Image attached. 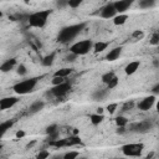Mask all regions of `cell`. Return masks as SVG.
Masks as SVG:
<instances>
[{
  "label": "cell",
  "mask_w": 159,
  "mask_h": 159,
  "mask_svg": "<svg viewBox=\"0 0 159 159\" xmlns=\"http://www.w3.org/2000/svg\"><path fill=\"white\" fill-rule=\"evenodd\" d=\"M86 25H87L86 22H80V24H73V25H70V26L63 27L60 31L58 36H57V41L61 42V43H67V42L72 41L86 27Z\"/></svg>",
  "instance_id": "cell-1"
},
{
  "label": "cell",
  "mask_w": 159,
  "mask_h": 159,
  "mask_svg": "<svg viewBox=\"0 0 159 159\" xmlns=\"http://www.w3.org/2000/svg\"><path fill=\"white\" fill-rule=\"evenodd\" d=\"M51 15V10H40V11H35L32 12L27 21H29V25L31 27H36V29H42L46 24H47V20Z\"/></svg>",
  "instance_id": "cell-2"
},
{
  "label": "cell",
  "mask_w": 159,
  "mask_h": 159,
  "mask_svg": "<svg viewBox=\"0 0 159 159\" xmlns=\"http://www.w3.org/2000/svg\"><path fill=\"white\" fill-rule=\"evenodd\" d=\"M37 81L39 80L35 78V77L24 80V81H20V82H17L16 84L12 86V91L16 94H27V93H31L32 91H35V87L37 84Z\"/></svg>",
  "instance_id": "cell-3"
},
{
  "label": "cell",
  "mask_w": 159,
  "mask_h": 159,
  "mask_svg": "<svg viewBox=\"0 0 159 159\" xmlns=\"http://www.w3.org/2000/svg\"><path fill=\"white\" fill-rule=\"evenodd\" d=\"M93 41L92 40H82L72 43L70 46V52L77 55V56H83L88 53L91 50H93Z\"/></svg>",
  "instance_id": "cell-4"
},
{
  "label": "cell",
  "mask_w": 159,
  "mask_h": 159,
  "mask_svg": "<svg viewBox=\"0 0 159 159\" xmlns=\"http://www.w3.org/2000/svg\"><path fill=\"white\" fill-rule=\"evenodd\" d=\"M70 91H71V84H70V82L65 81V82H62V83H60V84L52 86V88L47 92V94H50V97L62 98V97H65Z\"/></svg>",
  "instance_id": "cell-5"
},
{
  "label": "cell",
  "mask_w": 159,
  "mask_h": 159,
  "mask_svg": "<svg viewBox=\"0 0 159 159\" xmlns=\"http://www.w3.org/2000/svg\"><path fill=\"white\" fill-rule=\"evenodd\" d=\"M120 149L122 153L127 157H139L144 149V145L142 143H129V144H124Z\"/></svg>",
  "instance_id": "cell-6"
},
{
  "label": "cell",
  "mask_w": 159,
  "mask_h": 159,
  "mask_svg": "<svg viewBox=\"0 0 159 159\" xmlns=\"http://www.w3.org/2000/svg\"><path fill=\"white\" fill-rule=\"evenodd\" d=\"M153 128V123L150 120H142V122H135L129 124L128 130L130 132H137V133H147Z\"/></svg>",
  "instance_id": "cell-7"
},
{
  "label": "cell",
  "mask_w": 159,
  "mask_h": 159,
  "mask_svg": "<svg viewBox=\"0 0 159 159\" xmlns=\"http://www.w3.org/2000/svg\"><path fill=\"white\" fill-rule=\"evenodd\" d=\"M154 104H155V96H154V94H150V96H148V97H144L140 102H138L137 107H138L139 111L147 112V111H149Z\"/></svg>",
  "instance_id": "cell-8"
},
{
  "label": "cell",
  "mask_w": 159,
  "mask_h": 159,
  "mask_svg": "<svg viewBox=\"0 0 159 159\" xmlns=\"http://www.w3.org/2000/svg\"><path fill=\"white\" fill-rule=\"evenodd\" d=\"M117 14L118 12L114 7V2H109V4H107L106 6H103L101 9V16L103 19H113Z\"/></svg>",
  "instance_id": "cell-9"
},
{
  "label": "cell",
  "mask_w": 159,
  "mask_h": 159,
  "mask_svg": "<svg viewBox=\"0 0 159 159\" xmlns=\"http://www.w3.org/2000/svg\"><path fill=\"white\" fill-rule=\"evenodd\" d=\"M133 2H134V0H117V1H114V7L118 14H123L127 10H129V7L132 6Z\"/></svg>",
  "instance_id": "cell-10"
},
{
  "label": "cell",
  "mask_w": 159,
  "mask_h": 159,
  "mask_svg": "<svg viewBox=\"0 0 159 159\" xmlns=\"http://www.w3.org/2000/svg\"><path fill=\"white\" fill-rule=\"evenodd\" d=\"M20 99L17 98V97H5V98H2L1 101H0V109L1 111H6V109H10V108H12L17 102H19Z\"/></svg>",
  "instance_id": "cell-11"
},
{
  "label": "cell",
  "mask_w": 159,
  "mask_h": 159,
  "mask_svg": "<svg viewBox=\"0 0 159 159\" xmlns=\"http://www.w3.org/2000/svg\"><path fill=\"white\" fill-rule=\"evenodd\" d=\"M122 46H118V47H114L112 50H109V52L106 55V60L107 61H116L119 58V56L122 55Z\"/></svg>",
  "instance_id": "cell-12"
},
{
  "label": "cell",
  "mask_w": 159,
  "mask_h": 159,
  "mask_svg": "<svg viewBox=\"0 0 159 159\" xmlns=\"http://www.w3.org/2000/svg\"><path fill=\"white\" fill-rule=\"evenodd\" d=\"M139 67H140V62L139 61H130L124 67V72H125V75L130 76V75H134L139 70Z\"/></svg>",
  "instance_id": "cell-13"
},
{
  "label": "cell",
  "mask_w": 159,
  "mask_h": 159,
  "mask_svg": "<svg viewBox=\"0 0 159 159\" xmlns=\"http://www.w3.org/2000/svg\"><path fill=\"white\" fill-rule=\"evenodd\" d=\"M43 107H45V102L42 99H39L30 104L29 112H30V114H35V113H39L41 109H43Z\"/></svg>",
  "instance_id": "cell-14"
},
{
  "label": "cell",
  "mask_w": 159,
  "mask_h": 159,
  "mask_svg": "<svg viewBox=\"0 0 159 159\" xmlns=\"http://www.w3.org/2000/svg\"><path fill=\"white\" fill-rule=\"evenodd\" d=\"M15 66H16V58H9L5 62H2V65L0 66V70H1V72L5 73V72L11 71Z\"/></svg>",
  "instance_id": "cell-15"
},
{
  "label": "cell",
  "mask_w": 159,
  "mask_h": 159,
  "mask_svg": "<svg viewBox=\"0 0 159 159\" xmlns=\"http://www.w3.org/2000/svg\"><path fill=\"white\" fill-rule=\"evenodd\" d=\"M128 14H125V12H123V14H117L114 17H113V24L116 25V26H122V25H124L125 22H127V20H128Z\"/></svg>",
  "instance_id": "cell-16"
},
{
  "label": "cell",
  "mask_w": 159,
  "mask_h": 159,
  "mask_svg": "<svg viewBox=\"0 0 159 159\" xmlns=\"http://www.w3.org/2000/svg\"><path fill=\"white\" fill-rule=\"evenodd\" d=\"M108 45H109V43L106 42V41H97V42L93 43V52H94V53L103 52L104 50H107Z\"/></svg>",
  "instance_id": "cell-17"
},
{
  "label": "cell",
  "mask_w": 159,
  "mask_h": 159,
  "mask_svg": "<svg viewBox=\"0 0 159 159\" xmlns=\"http://www.w3.org/2000/svg\"><path fill=\"white\" fill-rule=\"evenodd\" d=\"M103 119H104V116L101 114V113H97V112L89 116V122H91L93 125H99V124L103 122Z\"/></svg>",
  "instance_id": "cell-18"
},
{
  "label": "cell",
  "mask_w": 159,
  "mask_h": 159,
  "mask_svg": "<svg viewBox=\"0 0 159 159\" xmlns=\"http://www.w3.org/2000/svg\"><path fill=\"white\" fill-rule=\"evenodd\" d=\"M48 144L51 147H55V148H63V147H68V138L66 139H56V140H51L48 142Z\"/></svg>",
  "instance_id": "cell-19"
},
{
  "label": "cell",
  "mask_w": 159,
  "mask_h": 159,
  "mask_svg": "<svg viewBox=\"0 0 159 159\" xmlns=\"http://www.w3.org/2000/svg\"><path fill=\"white\" fill-rule=\"evenodd\" d=\"M55 57H56V53H55V52H51L50 55H46V56L42 58V61H41L42 66H45V67L52 66V63H53V61H55Z\"/></svg>",
  "instance_id": "cell-20"
},
{
  "label": "cell",
  "mask_w": 159,
  "mask_h": 159,
  "mask_svg": "<svg viewBox=\"0 0 159 159\" xmlns=\"http://www.w3.org/2000/svg\"><path fill=\"white\" fill-rule=\"evenodd\" d=\"M72 72H73V70H72L71 67H63V68L57 70V71L53 73V76H60V77H65V78H67Z\"/></svg>",
  "instance_id": "cell-21"
},
{
  "label": "cell",
  "mask_w": 159,
  "mask_h": 159,
  "mask_svg": "<svg viewBox=\"0 0 159 159\" xmlns=\"http://www.w3.org/2000/svg\"><path fill=\"white\" fill-rule=\"evenodd\" d=\"M12 124H14V120H5V122H2L0 124V135L4 137V134L12 127Z\"/></svg>",
  "instance_id": "cell-22"
},
{
  "label": "cell",
  "mask_w": 159,
  "mask_h": 159,
  "mask_svg": "<svg viewBox=\"0 0 159 159\" xmlns=\"http://www.w3.org/2000/svg\"><path fill=\"white\" fill-rule=\"evenodd\" d=\"M107 94V91L106 89H96L93 93H92V98L93 101H102Z\"/></svg>",
  "instance_id": "cell-23"
},
{
  "label": "cell",
  "mask_w": 159,
  "mask_h": 159,
  "mask_svg": "<svg viewBox=\"0 0 159 159\" xmlns=\"http://www.w3.org/2000/svg\"><path fill=\"white\" fill-rule=\"evenodd\" d=\"M157 4V0H139L140 9H150Z\"/></svg>",
  "instance_id": "cell-24"
},
{
  "label": "cell",
  "mask_w": 159,
  "mask_h": 159,
  "mask_svg": "<svg viewBox=\"0 0 159 159\" xmlns=\"http://www.w3.org/2000/svg\"><path fill=\"white\" fill-rule=\"evenodd\" d=\"M114 76H116V75H114V72L108 71V72H106V73H103V75H102L101 80H102V82H103L104 84H108V83L113 80V77H114Z\"/></svg>",
  "instance_id": "cell-25"
},
{
  "label": "cell",
  "mask_w": 159,
  "mask_h": 159,
  "mask_svg": "<svg viewBox=\"0 0 159 159\" xmlns=\"http://www.w3.org/2000/svg\"><path fill=\"white\" fill-rule=\"evenodd\" d=\"M114 122H116L117 127H127L128 123H129V120H128L124 116H118V117L114 119Z\"/></svg>",
  "instance_id": "cell-26"
},
{
  "label": "cell",
  "mask_w": 159,
  "mask_h": 159,
  "mask_svg": "<svg viewBox=\"0 0 159 159\" xmlns=\"http://www.w3.org/2000/svg\"><path fill=\"white\" fill-rule=\"evenodd\" d=\"M144 37V31H142V30H135V31H133V34H132V39L134 40V41H139V40H142Z\"/></svg>",
  "instance_id": "cell-27"
},
{
  "label": "cell",
  "mask_w": 159,
  "mask_h": 159,
  "mask_svg": "<svg viewBox=\"0 0 159 159\" xmlns=\"http://www.w3.org/2000/svg\"><path fill=\"white\" fill-rule=\"evenodd\" d=\"M77 157H80V152H77V150H70V152H67V153L63 154V158L65 159H75Z\"/></svg>",
  "instance_id": "cell-28"
},
{
  "label": "cell",
  "mask_w": 159,
  "mask_h": 159,
  "mask_svg": "<svg viewBox=\"0 0 159 159\" xmlns=\"http://www.w3.org/2000/svg\"><path fill=\"white\" fill-rule=\"evenodd\" d=\"M78 144H81V139H80V137H77V135H72V137L68 138V147L78 145Z\"/></svg>",
  "instance_id": "cell-29"
},
{
  "label": "cell",
  "mask_w": 159,
  "mask_h": 159,
  "mask_svg": "<svg viewBox=\"0 0 159 159\" xmlns=\"http://www.w3.org/2000/svg\"><path fill=\"white\" fill-rule=\"evenodd\" d=\"M65 81H66V78H65V77L53 76V77H52V80H51V83H52V86H56V84H60V83H62V82H65Z\"/></svg>",
  "instance_id": "cell-30"
},
{
  "label": "cell",
  "mask_w": 159,
  "mask_h": 159,
  "mask_svg": "<svg viewBox=\"0 0 159 159\" xmlns=\"http://www.w3.org/2000/svg\"><path fill=\"white\" fill-rule=\"evenodd\" d=\"M149 43L153 45V46L159 45V32H155V34L152 35V37H150V40H149Z\"/></svg>",
  "instance_id": "cell-31"
},
{
  "label": "cell",
  "mask_w": 159,
  "mask_h": 159,
  "mask_svg": "<svg viewBox=\"0 0 159 159\" xmlns=\"http://www.w3.org/2000/svg\"><path fill=\"white\" fill-rule=\"evenodd\" d=\"M16 72H17V75H20V76H25V75L27 73L26 66H25V65H22V63H20V65L17 66V68H16Z\"/></svg>",
  "instance_id": "cell-32"
},
{
  "label": "cell",
  "mask_w": 159,
  "mask_h": 159,
  "mask_svg": "<svg viewBox=\"0 0 159 159\" xmlns=\"http://www.w3.org/2000/svg\"><path fill=\"white\" fill-rule=\"evenodd\" d=\"M55 4L57 9H65L66 6H68V0H56Z\"/></svg>",
  "instance_id": "cell-33"
},
{
  "label": "cell",
  "mask_w": 159,
  "mask_h": 159,
  "mask_svg": "<svg viewBox=\"0 0 159 159\" xmlns=\"http://www.w3.org/2000/svg\"><path fill=\"white\" fill-rule=\"evenodd\" d=\"M82 2H83V0H68V6H70L71 9H76V7H78Z\"/></svg>",
  "instance_id": "cell-34"
},
{
  "label": "cell",
  "mask_w": 159,
  "mask_h": 159,
  "mask_svg": "<svg viewBox=\"0 0 159 159\" xmlns=\"http://www.w3.org/2000/svg\"><path fill=\"white\" fill-rule=\"evenodd\" d=\"M36 157H37V159H46V158L50 157V152L46 150V149H42V150H40V153Z\"/></svg>",
  "instance_id": "cell-35"
},
{
  "label": "cell",
  "mask_w": 159,
  "mask_h": 159,
  "mask_svg": "<svg viewBox=\"0 0 159 159\" xmlns=\"http://www.w3.org/2000/svg\"><path fill=\"white\" fill-rule=\"evenodd\" d=\"M58 130V125L57 124H51L46 128V134H51V133H55Z\"/></svg>",
  "instance_id": "cell-36"
},
{
  "label": "cell",
  "mask_w": 159,
  "mask_h": 159,
  "mask_svg": "<svg viewBox=\"0 0 159 159\" xmlns=\"http://www.w3.org/2000/svg\"><path fill=\"white\" fill-rule=\"evenodd\" d=\"M117 84H118V77H117V76H114V77H113V80L107 84V87H108V89H113L114 87H117Z\"/></svg>",
  "instance_id": "cell-37"
},
{
  "label": "cell",
  "mask_w": 159,
  "mask_h": 159,
  "mask_svg": "<svg viewBox=\"0 0 159 159\" xmlns=\"http://www.w3.org/2000/svg\"><path fill=\"white\" fill-rule=\"evenodd\" d=\"M117 108H118V103H109L107 106V111L109 112V114H113Z\"/></svg>",
  "instance_id": "cell-38"
},
{
  "label": "cell",
  "mask_w": 159,
  "mask_h": 159,
  "mask_svg": "<svg viewBox=\"0 0 159 159\" xmlns=\"http://www.w3.org/2000/svg\"><path fill=\"white\" fill-rule=\"evenodd\" d=\"M60 132L57 130V132H55V133H51V134H47V142H51V140H56V139H58L60 137Z\"/></svg>",
  "instance_id": "cell-39"
},
{
  "label": "cell",
  "mask_w": 159,
  "mask_h": 159,
  "mask_svg": "<svg viewBox=\"0 0 159 159\" xmlns=\"http://www.w3.org/2000/svg\"><path fill=\"white\" fill-rule=\"evenodd\" d=\"M127 132H128L127 127H117V130H116V133L119 134V135H123V134H125Z\"/></svg>",
  "instance_id": "cell-40"
},
{
  "label": "cell",
  "mask_w": 159,
  "mask_h": 159,
  "mask_svg": "<svg viewBox=\"0 0 159 159\" xmlns=\"http://www.w3.org/2000/svg\"><path fill=\"white\" fill-rule=\"evenodd\" d=\"M76 57H78V56H77V55H75V53H72V52H70V55H67V56H66V61H68V62H73Z\"/></svg>",
  "instance_id": "cell-41"
},
{
  "label": "cell",
  "mask_w": 159,
  "mask_h": 159,
  "mask_svg": "<svg viewBox=\"0 0 159 159\" xmlns=\"http://www.w3.org/2000/svg\"><path fill=\"white\" fill-rule=\"evenodd\" d=\"M25 135H26V132H25V130H17V132H16V134H15V137H16L17 139L24 138Z\"/></svg>",
  "instance_id": "cell-42"
},
{
  "label": "cell",
  "mask_w": 159,
  "mask_h": 159,
  "mask_svg": "<svg viewBox=\"0 0 159 159\" xmlns=\"http://www.w3.org/2000/svg\"><path fill=\"white\" fill-rule=\"evenodd\" d=\"M152 92H153V94H154V96L159 94V83H157V84L152 88Z\"/></svg>",
  "instance_id": "cell-43"
},
{
  "label": "cell",
  "mask_w": 159,
  "mask_h": 159,
  "mask_svg": "<svg viewBox=\"0 0 159 159\" xmlns=\"http://www.w3.org/2000/svg\"><path fill=\"white\" fill-rule=\"evenodd\" d=\"M35 144H36V140H31L30 143H27V144H26V149H30V148H32Z\"/></svg>",
  "instance_id": "cell-44"
},
{
  "label": "cell",
  "mask_w": 159,
  "mask_h": 159,
  "mask_svg": "<svg viewBox=\"0 0 159 159\" xmlns=\"http://www.w3.org/2000/svg\"><path fill=\"white\" fill-rule=\"evenodd\" d=\"M132 107H133V102H127V103H125V106H124V111H127L128 108L130 109Z\"/></svg>",
  "instance_id": "cell-45"
},
{
  "label": "cell",
  "mask_w": 159,
  "mask_h": 159,
  "mask_svg": "<svg viewBox=\"0 0 159 159\" xmlns=\"http://www.w3.org/2000/svg\"><path fill=\"white\" fill-rule=\"evenodd\" d=\"M97 113H101V114H103V108L102 107H99V108H97V111H96Z\"/></svg>",
  "instance_id": "cell-46"
},
{
  "label": "cell",
  "mask_w": 159,
  "mask_h": 159,
  "mask_svg": "<svg viewBox=\"0 0 159 159\" xmlns=\"http://www.w3.org/2000/svg\"><path fill=\"white\" fill-rule=\"evenodd\" d=\"M155 108H157V112L159 113V99L155 102Z\"/></svg>",
  "instance_id": "cell-47"
},
{
  "label": "cell",
  "mask_w": 159,
  "mask_h": 159,
  "mask_svg": "<svg viewBox=\"0 0 159 159\" xmlns=\"http://www.w3.org/2000/svg\"><path fill=\"white\" fill-rule=\"evenodd\" d=\"M24 1H29V0H24Z\"/></svg>",
  "instance_id": "cell-48"
}]
</instances>
